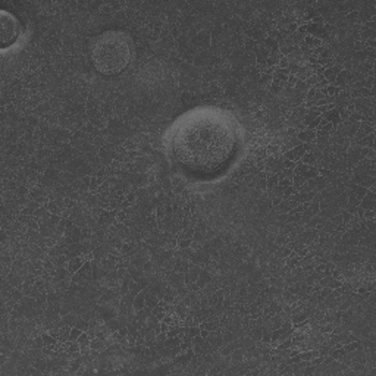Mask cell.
<instances>
[{
  "instance_id": "cell-1",
  "label": "cell",
  "mask_w": 376,
  "mask_h": 376,
  "mask_svg": "<svg viewBox=\"0 0 376 376\" xmlns=\"http://www.w3.org/2000/svg\"><path fill=\"white\" fill-rule=\"evenodd\" d=\"M303 154H306V147H304V144H298L285 153V159L292 160V162H298L303 157Z\"/></svg>"
},
{
  "instance_id": "cell-33",
  "label": "cell",
  "mask_w": 376,
  "mask_h": 376,
  "mask_svg": "<svg viewBox=\"0 0 376 376\" xmlns=\"http://www.w3.org/2000/svg\"><path fill=\"white\" fill-rule=\"evenodd\" d=\"M281 203H282V198H281V197H275V198H273V203H272V204H273V206H278V204H281Z\"/></svg>"
},
{
  "instance_id": "cell-34",
  "label": "cell",
  "mask_w": 376,
  "mask_h": 376,
  "mask_svg": "<svg viewBox=\"0 0 376 376\" xmlns=\"http://www.w3.org/2000/svg\"><path fill=\"white\" fill-rule=\"evenodd\" d=\"M134 197H135V195H134V194H132V192H131V194H128V197H126V200H128V203H134Z\"/></svg>"
},
{
  "instance_id": "cell-25",
  "label": "cell",
  "mask_w": 376,
  "mask_h": 376,
  "mask_svg": "<svg viewBox=\"0 0 376 376\" xmlns=\"http://www.w3.org/2000/svg\"><path fill=\"white\" fill-rule=\"evenodd\" d=\"M328 287L332 290V288H340L341 287V282L338 281V279H331V282L328 284Z\"/></svg>"
},
{
  "instance_id": "cell-20",
  "label": "cell",
  "mask_w": 376,
  "mask_h": 376,
  "mask_svg": "<svg viewBox=\"0 0 376 376\" xmlns=\"http://www.w3.org/2000/svg\"><path fill=\"white\" fill-rule=\"evenodd\" d=\"M263 342H270L272 341V334H269L268 332V329H265L263 331V335H262V338H260Z\"/></svg>"
},
{
  "instance_id": "cell-11",
  "label": "cell",
  "mask_w": 376,
  "mask_h": 376,
  "mask_svg": "<svg viewBox=\"0 0 376 376\" xmlns=\"http://www.w3.org/2000/svg\"><path fill=\"white\" fill-rule=\"evenodd\" d=\"M314 160H316V156L313 153H306V154H303V157H301V162L304 165H311V163H314Z\"/></svg>"
},
{
  "instance_id": "cell-24",
  "label": "cell",
  "mask_w": 376,
  "mask_h": 376,
  "mask_svg": "<svg viewBox=\"0 0 376 376\" xmlns=\"http://www.w3.org/2000/svg\"><path fill=\"white\" fill-rule=\"evenodd\" d=\"M100 184H102V179H100V178H97V176H94V178L91 179V182H90V188H93V189H94V188L97 187V185H100Z\"/></svg>"
},
{
  "instance_id": "cell-12",
  "label": "cell",
  "mask_w": 376,
  "mask_h": 376,
  "mask_svg": "<svg viewBox=\"0 0 376 376\" xmlns=\"http://www.w3.org/2000/svg\"><path fill=\"white\" fill-rule=\"evenodd\" d=\"M350 77V74H348V71H341V74H338L337 75V80L335 81H338L337 84H344L345 82V80Z\"/></svg>"
},
{
  "instance_id": "cell-6",
  "label": "cell",
  "mask_w": 376,
  "mask_h": 376,
  "mask_svg": "<svg viewBox=\"0 0 376 376\" xmlns=\"http://www.w3.org/2000/svg\"><path fill=\"white\" fill-rule=\"evenodd\" d=\"M359 126H360V134L361 135H369V134L373 132V125L369 123V122H361Z\"/></svg>"
},
{
  "instance_id": "cell-32",
  "label": "cell",
  "mask_w": 376,
  "mask_h": 376,
  "mask_svg": "<svg viewBox=\"0 0 376 376\" xmlns=\"http://www.w3.org/2000/svg\"><path fill=\"white\" fill-rule=\"evenodd\" d=\"M332 331H334V326L332 325H325L322 328V332H325V334L326 332H332Z\"/></svg>"
},
{
  "instance_id": "cell-23",
  "label": "cell",
  "mask_w": 376,
  "mask_h": 376,
  "mask_svg": "<svg viewBox=\"0 0 376 376\" xmlns=\"http://www.w3.org/2000/svg\"><path fill=\"white\" fill-rule=\"evenodd\" d=\"M43 341H44V344H47V345H54V344H56V340L51 338L50 335H44V337H43Z\"/></svg>"
},
{
  "instance_id": "cell-4",
  "label": "cell",
  "mask_w": 376,
  "mask_h": 376,
  "mask_svg": "<svg viewBox=\"0 0 376 376\" xmlns=\"http://www.w3.org/2000/svg\"><path fill=\"white\" fill-rule=\"evenodd\" d=\"M82 266H84V260L81 257H74V259H71V262L68 263V269H69V272H72V273H77Z\"/></svg>"
},
{
  "instance_id": "cell-3",
  "label": "cell",
  "mask_w": 376,
  "mask_h": 376,
  "mask_svg": "<svg viewBox=\"0 0 376 376\" xmlns=\"http://www.w3.org/2000/svg\"><path fill=\"white\" fill-rule=\"evenodd\" d=\"M363 201H360V206L364 209H373L375 207V194L373 191H367L366 195L361 198Z\"/></svg>"
},
{
  "instance_id": "cell-19",
  "label": "cell",
  "mask_w": 376,
  "mask_h": 376,
  "mask_svg": "<svg viewBox=\"0 0 376 376\" xmlns=\"http://www.w3.org/2000/svg\"><path fill=\"white\" fill-rule=\"evenodd\" d=\"M361 215L364 216V219H373V216H375V210H373V209H366Z\"/></svg>"
},
{
  "instance_id": "cell-21",
  "label": "cell",
  "mask_w": 376,
  "mask_h": 376,
  "mask_svg": "<svg viewBox=\"0 0 376 376\" xmlns=\"http://www.w3.org/2000/svg\"><path fill=\"white\" fill-rule=\"evenodd\" d=\"M100 347H102L100 340H91V341H90V348H93V350H99Z\"/></svg>"
},
{
  "instance_id": "cell-17",
  "label": "cell",
  "mask_w": 376,
  "mask_h": 376,
  "mask_svg": "<svg viewBox=\"0 0 376 376\" xmlns=\"http://www.w3.org/2000/svg\"><path fill=\"white\" fill-rule=\"evenodd\" d=\"M266 44L269 46V49H272V51H273V53L278 50V41H276V40H273V38H268V40H266Z\"/></svg>"
},
{
  "instance_id": "cell-14",
  "label": "cell",
  "mask_w": 376,
  "mask_h": 376,
  "mask_svg": "<svg viewBox=\"0 0 376 376\" xmlns=\"http://www.w3.org/2000/svg\"><path fill=\"white\" fill-rule=\"evenodd\" d=\"M82 334V331L81 329H78V328H74V329H71V332H69V338H71V341H74V340H78V337Z\"/></svg>"
},
{
  "instance_id": "cell-5",
  "label": "cell",
  "mask_w": 376,
  "mask_h": 376,
  "mask_svg": "<svg viewBox=\"0 0 376 376\" xmlns=\"http://www.w3.org/2000/svg\"><path fill=\"white\" fill-rule=\"evenodd\" d=\"M144 306H146V295H144L143 292H140V294L135 295V298H134V308H135L137 311H140L141 308H144Z\"/></svg>"
},
{
  "instance_id": "cell-10",
  "label": "cell",
  "mask_w": 376,
  "mask_h": 376,
  "mask_svg": "<svg viewBox=\"0 0 376 376\" xmlns=\"http://www.w3.org/2000/svg\"><path fill=\"white\" fill-rule=\"evenodd\" d=\"M359 347H360V342L359 341H354V342L350 341L347 345H344V350H345V353H353V351H356Z\"/></svg>"
},
{
  "instance_id": "cell-16",
  "label": "cell",
  "mask_w": 376,
  "mask_h": 376,
  "mask_svg": "<svg viewBox=\"0 0 376 376\" xmlns=\"http://www.w3.org/2000/svg\"><path fill=\"white\" fill-rule=\"evenodd\" d=\"M323 93H328V94H331V96H335V94H338L340 93V88L338 87H335V85H328V88L326 90H323Z\"/></svg>"
},
{
  "instance_id": "cell-2",
  "label": "cell",
  "mask_w": 376,
  "mask_h": 376,
  "mask_svg": "<svg viewBox=\"0 0 376 376\" xmlns=\"http://www.w3.org/2000/svg\"><path fill=\"white\" fill-rule=\"evenodd\" d=\"M317 138V132L313 129H306L303 132L298 134V140L303 143H314V140Z\"/></svg>"
},
{
  "instance_id": "cell-27",
  "label": "cell",
  "mask_w": 376,
  "mask_h": 376,
  "mask_svg": "<svg viewBox=\"0 0 376 376\" xmlns=\"http://www.w3.org/2000/svg\"><path fill=\"white\" fill-rule=\"evenodd\" d=\"M178 244H179V247H182V248H187V247H189V244H191V239H179L178 241Z\"/></svg>"
},
{
  "instance_id": "cell-13",
  "label": "cell",
  "mask_w": 376,
  "mask_h": 376,
  "mask_svg": "<svg viewBox=\"0 0 376 376\" xmlns=\"http://www.w3.org/2000/svg\"><path fill=\"white\" fill-rule=\"evenodd\" d=\"M278 182H279L278 176L276 175H270V178L268 179V188H276L278 187Z\"/></svg>"
},
{
  "instance_id": "cell-18",
  "label": "cell",
  "mask_w": 376,
  "mask_h": 376,
  "mask_svg": "<svg viewBox=\"0 0 376 376\" xmlns=\"http://www.w3.org/2000/svg\"><path fill=\"white\" fill-rule=\"evenodd\" d=\"M350 120L351 122H360V120H363V116L360 115L359 112H354V113H350Z\"/></svg>"
},
{
  "instance_id": "cell-22",
  "label": "cell",
  "mask_w": 376,
  "mask_h": 376,
  "mask_svg": "<svg viewBox=\"0 0 376 376\" xmlns=\"http://www.w3.org/2000/svg\"><path fill=\"white\" fill-rule=\"evenodd\" d=\"M75 328H78V329H81V331H85L87 328H88V323H87L85 320H77Z\"/></svg>"
},
{
  "instance_id": "cell-31",
  "label": "cell",
  "mask_w": 376,
  "mask_h": 376,
  "mask_svg": "<svg viewBox=\"0 0 376 376\" xmlns=\"http://www.w3.org/2000/svg\"><path fill=\"white\" fill-rule=\"evenodd\" d=\"M323 359H325V357H319V359H314V357H313V359H311V364H313V366H319L320 363H323Z\"/></svg>"
},
{
  "instance_id": "cell-35",
  "label": "cell",
  "mask_w": 376,
  "mask_h": 376,
  "mask_svg": "<svg viewBox=\"0 0 376 376\" xmlns=\"http://www.w3.org/2000/svg\"><path fill=\"white\" fill-rule=\"evenodd\" d=\"M123 218H125V213H123V212H120L119 216H118V219H119V221H123Z\"/></svg>"
},
{
  "instance_id": "cell-8",
  "label": "cell",
  "mask_w": 376,
  "mask_h": 376,
  "mask_svg": "<svg viewBox=\"0 0 376 376\" xmlns=\"http://www.w3.org/2000/svg\"><path fill=\"white\" fill-rule=\"evenodd\" d=\"M373 141H375V134H369V135H364V138L361 140V144H364V147H370L373 149Z\"/></svg>"
},
{
  "instance_id": "cell-26",
  "label": "cell",
  "mask_w": 376,
  "mask_h": 376,
  "mask_svg": "<svg viewBox=\"0 0 376 376\" xmlns=\"http://www.w3.org/2000/svg\"><path fill=\"white\" fill-rule=\"evenodd\" d=\"M306 320V314H298V316H295L294 319H292V323L295 325V323H300V322H304Z\"/></svg>"
},
{
  "instance_id": "cell-28",
  "label": "cell",
  "mask_w": 376,
  "mask_h": 376,
  "mask_svg": "<svg viewBox=\"0 0 376 376\" xmlns=\"http://www.w3.org/2000/svg\"><path fill=\"white\" fill-rule=\"evenodd\" d=\"M278 63H279L281 68H288V60H287V57H282V56H281Z\"/></svg>"
},
{
  "instance_id": "cell-9",
  "label": "cell",
  "mask_w": 376,
  "mask_h": 376,
  "mask_svg": "<svg viewBox=\"0 0 376 376\" xmlns=\"http://www.w3.org/2000/svg\"><path fill=\"white\" fill-rule=\"evenodd\" d=\"M345 356V350H344V347H338L337 350H334L332 353H331V357L334 360H340L342 359Z\"/></svg>"
},
{
  "instance_id": "cell-7",
  "label": "cell",
  "mask_w": 376,
  "mask_h": 376,
  "mask_svg": "<svg viewBox=\"0 0 376 376\" xmlns=\"http://www.w3.org/2000/svg\"><path fill=\"white\" fill-rule=\"evenodd\" d=\"M90 337H88V334L87 332H82L80 337H78V340H77V342L81 345V347H90Z\"/></svg>"
},
{
  "instance_id": "cell-30",
  "label": "cell",
  "mask_w": 376,
  "mask_h": 376,
  "mask_svg": "<svg viewBox=\"0 0 376 376\" xmlns=\"http://www.w3.org/2000/svg\"><path fill=\"white\" fill-rule=\"evenodd\" d=\"M285 168H287V169H294V168H295V162L285 159Z\"/></svg>"
},
{
  "instance_id": "cell-29",
  "label": "cell",
  "mask_w": 376,
  "mask_h": 376,
  "mask_svg": "<svg viewBox=\"0 0 376 376\" xmlns=\"http://www.w3.org/2000/svg\"><path fill=\"white\" fill-rule=\"evenodd\" d=\"M298 80H300L298 77H292V75H290V77H288V82H290V85H294V87H295V84L298 82Z\"/></svg>"
},
{
  "instance_id": "cell-15",
  "label": "cell",
  "mask_w": 376,
  "mask_h": 376,
  "mask_svg": "<svg viewBox=\"0 0 376 376\" xmlns=\"http://www.w3.org/2000/svg\"><path fill=\"white\" fill-rule=\"evenodd\" d=\"M319 354V351H308L306 354H300V359L301 360H311L313 357H316Z\"/></svg>"
}]
</instances>
